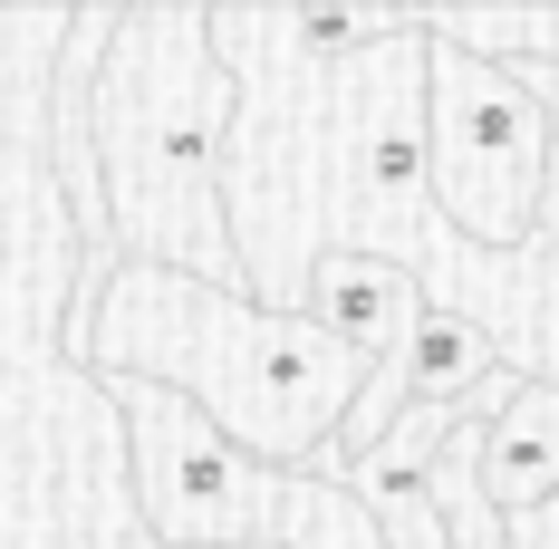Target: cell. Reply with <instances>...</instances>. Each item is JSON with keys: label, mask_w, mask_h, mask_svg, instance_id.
I'll list each match as a JSON object with an SVG mask.
<instances>
[{"label": "cell", "mask_w": 559, "mask_h": 549, "mask_svg": "<svg viewBox=\"0 0 559 549\" xmlns=\"http://www.w3.org/2000/svg\"><path fill=\"white\" fill-rule=\"evenodd\" d=\"M87 357H107L116 377L193 395L241 453L309 473V482H337V425L367 377V357L329 337L309 309H261L174 261H126L107 279Z\"/></svg>", "instance_id": "obj_1"}, {"label": "cell", "mask_w": 559, "mask_h": 549, "mask_svg": "<svg viewBox=\"0 0 559 549\" xmlns=\"http://www.w3.org/2000/svg\"><path fill=\"white\" fill-rule=\"evenodd\" d=\"M231 116V68L213 58V39L145 77L116 20V68H107V107H97V155H107V193L126 213V241H155L174 261H203V279H231L223 241V193H213V145Z\"/></svg>", "instance_id": "obj_2"}, {"label": "cell", "mask_w": 559, "mask_h": 549, "mask_svg": "<svg viewBox=\"0 0 559 549\" xmlns=\"http://www.w3.org/2000/svg\"><path fill=\"white\" fill-rule=\"evenodd\" d=\"M559 165L550 107L492 68V58L453 49L425 10V183H435V213L463 241H521L540 213V183Z\"/></svg>", "instance_id": "obj_3"}, {"label": "cell", "mask_w": 559, "mask_h": 549, "mask_svg": "<svg viewBox=\"0 0 559 549\" xmlns=\"http://www.w3.org/2000/svg\"><path fill=\"white\" fill-rule=\"evenodd\" d=\"M116 405H126V434H135V501L155 521V540L183 549H241L280 530V492L289 473L241 453V443L174 385L116 377Z\"/></svg>", "instance_id": "obj_4"}, {"label": "cell", "mask_w": 559, "mask_h": 549, "mask_svg": "<svg viewBox=\"0 0 559 549\" xmlns=\"http://www.w3.org/2000/svg\"><path fill=\"white\" fill-rule=\"evenodd\" d=\"M377 68H357V135H347V203H357V251L405 261L444 231L425 222L435 183H425V10L415 29L367 49Z\"/></svg>", "instance_id": "obj_5"}, {"label": "cell", "mask_w": 559, "mask_h": 549, "mask_svg": "<svg viewBox=\"0 0 559 549\" xmlns=\"http://www.w3.org/2000/svg\"><path fill=\"white\" fill-rule=\"evenodd\" d=\"M492 357H502V337L483 329L473 309L425 299V319H415V329H405V347L377 367V385H357V405H347V425H337V463H367V453H377V443H386L415 405H453V395L492 385V377H502Z\"/></svg>", "instance_id": "obj_6"}, {"label": "cell", "mask_w": 559, "mask_h": 549, "mask_svg": "<svg viewBox=\"0 0 559 549\" xmlns=\"http://www.w3.org/2000/svg\"><path fill=\"white\" fill-rule=\"evenodd\" d=\"M309 319L329 337H347L367 367H386L405 329L425 319V279L405 271V261H377V251H357V241H337L309 261Z\"/></svg>", "instance_id": "obj_7"}, {"label": "cell", "mask_w": 559, "mask_h": 549, "mask_svg": "<svg viewBox=\"0 0 559 549\" xmlns=\"http://www.w3.org/2000/svg\"><path fill=\"white\" fill-rule=\"evenodd\" d=\"M473 482H483V501L502 511V521H521V511H540V501L559 492V385L521 377L473 425Z\"/></svg>", "instance_id": "obj_8"}, {"label": "cell", "mask_w": 559, "mask_h": 549, "mask_svg": "<svg viewBox=\"0 0 559 549\" xmlns=\"http://www.w3.org/2000/svg\"><path fill=\"white\" fill-rule=\"evenodd\" d=\"M502 549H559V492L540 501V511H521V521H502Z\"/></svg>", "instance_id": "obj_9"}]
</instances>
